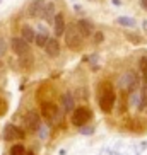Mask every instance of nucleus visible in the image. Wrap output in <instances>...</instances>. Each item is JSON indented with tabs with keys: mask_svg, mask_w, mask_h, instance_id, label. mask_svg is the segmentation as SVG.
Segmentation results:
<instances>
[{
	"mask_svg": "<svg viewBox=\"0 0 147 155\" xmlns=\"http://www.w3.org/2000/svg\"><path fill=\"white\" fill-rule=\"evenodd\" d=\"M97 101H99V107H101L103 113H111L113 106H115L116 101V94L115 89L110 82H103L101 87H99V94H97Z\"/></svg>",
	"mask_w": 147,
	"mask_h": 155,
	"instance_id": "f257e3e1",
	"label": "nucleus"
},
{
	"mask_svg": "<svg viewBox=\"0 0 147 155\" xmlns=\"http://www.w3.org/2000/svg\"><path fill=\"white\" fill-rule=\"evenodd\" d=\"M63 38H65L67 48H70V50H74V51H77V50L82 48L84 38H82V34H80V31L77 29V24H67Z\"/></svg>",
	"mask_w": 147,
	"mask_h": 155,
	"instance_id": "f03ea898",
	"label": "nucleus"
},
{
	"mask_svg": "<svg viewBox=\"0 0 147 155\" xmlns=\"http://www.w3.org/2000/svg\"><path fill=\"white\" fill-rule=\"evenodd\" d=\"M120 91H127V92H132L135 91L138 85H140V75H138L135 70H127L125 73H121L116 82Z\"/></svg>",
	"mask_w": 147,
	"mask_h": 155,
	"instance_id": "7ed1b4c3",
	"label": "nucleus"
},
{
	"mask_svg": "<svg viewBox=\"0 0 147 155\" xmlns=\"http://www.w3.org/2000/svg\"><path fill=\"white\" fill-rule=\"evenodd\" d=\"M92 118V113L89 107H86V106H82V107H75L72 113V124L74 126H79V128H82L86 126V124L91 121Z\"/></svg>",
	"mask_w": 147,
	"mask_h": 155,
	"instance_id": "20e7f679",
	"label": "nucleus"
},
{
	"mask_svg": "<svg viewBox=\"0 0 147 155\" xmlns=\"http://www.w3.org/2000/svg\"><path fill=\"white\" fill-rule=\"evenodd\" d=\"M24 126L29 131H38L41 128V119H39V114L36 111H28L26 116H24Z\"/></svg>",
	"mask_w": 147,
	"mask_h": 155,
	"instance_id": "39448f33",
	"label": "nucleus"
},
{
	"mask_svg": "<svg viewBox=\"0 0 147 155\" xmlns=\"http://www.w3.org/2000/svg\"><path fill=\"white\" fill-rule=\"evenodd\" d=\"M41 116L46 119V121H55L56 118H58V107H56V104H53V102H50V101H45V102H41Z\"/></svg>",
	"mask_w": 147,
	"mask_h": 155,
	"instance_id": "423d86ee",
	"label": "nucleus"
},
{
	"mask_svg": "<svg viewBox=\"0 0 147 155\" xmlns=\"http://www.w3.org/2000/svg\"><path fill=\"white\" fill-rule=\"evenodd\" d=\"M10 48H12V51H14L17 56H24L29 53V43L26 41V39H22V38H12L10 39Z\"/></svg>",
	"mask_w": 147,
	"mask_h": 155,
	"instance_id": "0eeeda50",
	"label": "nucleus"
},
{
	"mask_svg": "<svg viewBox=\"0 0 147 155\" xmlns=\"http://www.w3.org/2000/svg\"><path fill=\"white\" fill-rule=\"evenodd\" d=\"M4 138L5 140H21V138H24V131L15 124H5Z\"/></svg>",
	"mask_w": 147,
	"mask_h": 155,
	"instance_id": "6e6552de",
	"label": "nucleus"
},
{
	"mask_svg": "<svg viewBox=\"0 0 147 155\" xmlns=\"http://www.w3.org/2000/svg\"><path fill=\"white\" fill-rule=\"evenodd\" d=\"M55 2H45V5H43V10L41 14H39V17L45 21V22L48 24H53V17H55Z\"/></svg>",
	"mask_w": 147,
	"mask_h": 155,
	"instance_id": "1a4fd4ad",
	"label": "nucleus"
},
{
	"mask_svg": "<svg viewBox=\"0 0 147 155\" xmlns=\"http://www.w3.org/2000/svg\"><path fill=\"white\" fill-rule=\"evenodd\" d=\"M65 28H67V22H65V15L63 14H55L53 17V32L55 36H63L65 32Z\"/></svg>",
	"mask_w": 147,
	"mask_h": 155,
	"instance_id": "9d476101",
	"label": "nucleus"
},
{
	"mask_svg": "<svg viewBox=\"0 0 147 155\" xmlns=\"http://www.w3.org/2000/svg\"><path fill=\"white\" fill-rule=\"evenodd\" d=\"M75 24H77V29L80 31L82 38H89L92 32H94V24H92L89 19H79Z\"/></svg>",
	"mask_w": 147,
	"mask_h": 155,
	"instance_id": "9b49d317",
	"label": "nucleus"
},
{
	"mask_svg": "<svg viewBox=\"0 0 147 155\" xmlns=\"http://www.w3.org/2000/svg\"><path fill=\"white\" fill-rule=\"evenodd\" d=\"M45 51H46V55L51 56V58L58 56L60 55V43H58V39L50 38V39H48V43L45 45Z\"/></svg>",
	"mask_w": 147,
	"mask_h": 155,
	"instance_id": "f8f14e48",
	"label": "nucleus"
},
{
	"mask_svg": "<svg viewBox=\"0 0 147 155\" xmlns=\"http://www.w3.org/2000/svg\"><path fill=\"white\" fill-rule=\"evenodd\" d=\"M45 2H46V0H31V4H29V7H28L29 17H39Z\"/></svg>",
	"mask_w": 147,
	"mask_h": 155,
	"instance_id": "ddd939ff",
	"label": "nucleus"
},
{
	"mask_svg": "<svg viewBox=\"0 0 147 155\" xmlns=\"http://www.w3.org/2000/svg\"><path fill=\"white\" fill-rule=\"evenodd\" d=\"M48 39H50V36H48V29H46L45 26H39V28H38V32H36V38H34L36 46L45 48V45L48 43Z\"/></svg>",
	"mask_w": 147,
	"mask_h": 155,
	"instance_id": "4468645a",
	"label": "nucleus"
},
{
	"mask_svg": "<svg viewBox=\"0 0 147 155\" xmlns=\"http://www.w3.org/2000/svg\"><path fill=\"white\" fill-rule=\"evenodd\" d=\"M62 106H63V109L67 111V113H70V111L75 109V107H74V96L70 94V92H67V94L62 96Z\"/></svg>",
	"mask_w": 147,
	"mask_h": 155,
	"instance_id": "2eb2a0df",
	"label": "nucleus"
},
{
	"mask_svg": "<svg viewBox=\"0 0 147 155\" xmlns=\"http://www.w3.org/2000/svg\"><path fill=\"white\" fill-rule=\"evenodd\" d=\"M21 34H22V39H26L28 43H34V38H36V31L32 28H29V26H24L22 29H21Z\"/></svg>",
	"mask_w": 147,
	"mask_h": 155,
	"instance_id": "dca6fc26",
	"label": "nucleus"
},
{
	"mask_svg": "<svg viewBox=\"0 0 147 155\" xmlns=\"http://www.w3.org/2000/svg\"><path fill=\"white\" fill-rule=\"evenodd\" d=\"M142 91H140V104H138V109L144 111L147 107V82H142Z\"/></svg>",
	"mask_w": 147,
	"mask_h": 155,
	"instance_id": "f3484780",
	"label": "nucleus"
},
{
	"mask_svg": "<svg viewBox=\"0 0 147 155\" xmlns=\"http://www.w3.org/2000/svg\"><path fill=\"white\" fill-rule=\"evenodd\" d=\"M116 22L120 24V26H125V28H135V19L128 17V15H120L118 19H116Z\"/></svg>",
	"mask_w": 147,
	"mask_h": 155,
	"instance_id": "a211bd4d",
	"label": "nucleus"
},
{
	"mask_svg": "<svg viewBox=\"0 0 147 155\" xmlns=\"http://www.w3.org/2000/svg\"><path fill=\"white\" fill-rule=\"evenodd\" d=\"M138 72H140V77H142V82H147V58L142 56L138 60Z\"/></svg>",
	"mask_w": 147,
	"mask_h": 155,
	"instance_id": "6ab92c4d",
	"label": "nucleus"
},
{
	"mask_svg": "<svg viewBox=\"0 0 147 155\" xmlns=\"http://www.w3.org/2000/svg\"><path fill=\"white\" fill-rule=\"evenodd\" d=\"M125 36H127V39H128V41H132L133 45H140V43H142V38L138 36V34H132V32H125Z\"/></svg>",
	"mask_w": 147,
	"mask_h": 155,
	"instance_id": "aec40b11",
	"label": "nucleus"
},
{
	"mask_svg": "<svg viewBox=\"0 0 147 155\" xmlns=\"http://www.w3.org/2000/svg\"><path fill=\"white\" fill-rule=\"evenodd\" d=\"M10 155H26V148L22 145H14L10 148Z\"/></svg>",
	"mask_w": 147,
	"mask_h": 155,
	"instance_id": "412c9836",
	"label": "nucleus"
},
{
	"mask_svg": "<svg viewBox=\"0 0 147 155\" xmlns=\"http://www.w3.org/2000/svg\"><path fill=\"white\" fill-rule=\"evenodd\" d=\"M19 58H21V65H22V67H26V68H28V67H31V63H32V56L29 55H24V56H19Z\"/></svg>",
	"mask_w": 147,
	"mask_h": 155,
	"instance_id": "4be33fe9",
	"label": "nucleus"
},
{
	"mask_svg": "<svg viewBox=\"0 0 147 155\" xmlns=\"http://www.w3.org/2000/svg\"><path fill=\"white\" fill-rule=\"evenodd\" d=\"M140 104V94H137V92L132 91V96H130V106H137Z\"/></svg>",
	"mask_w": 147,
	"mask_h": 155,
	"instance_id": "5701e85b",
	"label": "nucleus"
},
{
	"mask_svg": "<svg viewBox=\"0 0 147 155\" xmlns=\"http://www.w3.org/2000/svg\"><path fill=\"white\" fill-rule=\"evenodd\" d=\"M103 39H104L103 32H101V31H94V36H92V43H94V45H101Z\"/></svg>",
	"mask_w": 147,
	"mask_h": 155,
	"instance_id": "b1692460",
	"label": "nucleus"
},
{
	"mask_svg": "<svg viewBox=\"0 0 147 155\" xmlns=\"http://www.w3.org/2000/svg\"><path fill=\"white\" fill-rule=\"evenodd\" d=\"M5 51H7V43H5L4 38H0V56H4Z\"/></svg>",
	"mask_w": 147,
	"mask_h": 155,
	"instance_id": "393cba45",
	"label": "nucleus"
},
{
	"mask_svg": "<svg viewBox=\"0 0 147 155\" xmlns=\"http://www.w3.org/2000/svg\"><path fill=\"white\" fill-rule=\"evenodd\" d=\"M5 113H7V102L0 97V116H4Z\"/></svg>",
	"mask_w": 147,
	"mask_h": 155,
	"instance_id": "a878e982",
	"label": "nucleus"
},
{
	"mask_svg": "<svg viewBox=\"0 0 147 155\" xmlns=\"http://www.w3.org/2000/svg\"><path fill=\"white\" fill-rule=\"evenodd\" d=\"M97 58H99V56H97V55H91V56H89V61H91V63L94 65V63H96V61H97Z\"/></svg>",
	"mask_w": 147,
	"mask_h": 155,
	"instance_id": "bb28decb",
	"label": "nucleus"
},
{
	"mask_svg": "<svg viewBox=\"0 0 147 155\" xmlns=\"http://www.w3.org/2000/svg\"><path fill=\"white\" fill-rule=\"evenodd\" d=\"M140 7L147 12V0H140Z\"/></svg>",
	"mask_w": 147,
	"mask_h": 155,
	"instance_id": "cd10ccee",
	"label": "nucleus"
},
{
	"mask_svg": "<svg viewBox=\"0 0 147 155\" xmlns=\"http://www.w3.org/2000/svg\"><path fill=\"white\" fill-rule=\"evenodd\" d=\"M111 2H113L115 7H120V5H121V0H111Z\"/></svg>",
	"mask_w": 147,
	"mask_h": 155,
	"instance_id": "c85d7f7f",
	"label": "nucleus"
},
{
	"mask_svg": "<svg viewBox=\"0 0 147 155\" xmlns=\"http://www.w3.org/2000/svg\"><path fill=\"white\" fill-rule=\"evenodd\" d=\"M26 155H36V153H32V152H29V153H26Z\"/></svg>",
	"mask_w": 147,
	"mask_h": 155,
	"instance_id": "c756f323",
	"label": "nucleus"
},
{
	"mask_svg": "<svg viewBox=\"0 0 147 155\" xmlns=\"http://www.w3.org/2000/svg\"><path fill=\"white\" fill-rule=\"evenodd\" d=\"M0 2H2V0H0Z\"/></svg>",
	"mask_w": 147,
	"mask_h": 155,
	"instance_id": "7c9ffc66",
	"label": "nucleus"
}]
</instances>
